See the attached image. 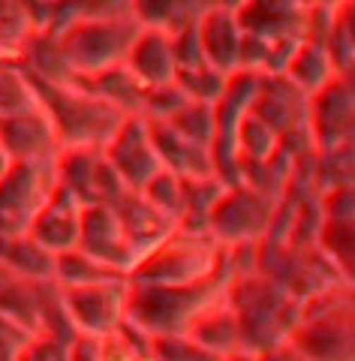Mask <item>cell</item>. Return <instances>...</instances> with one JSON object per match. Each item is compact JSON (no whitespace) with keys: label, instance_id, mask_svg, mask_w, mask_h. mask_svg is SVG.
Here are the masks:
<instances>
[{"label":"cell","instance_id":"7a4b0ae2","mask_svg":"<svg viewBox=\"0 0 355 361\" xmlns=\"http://www.w3.org/2000/svg\"><path fill=\"white\" fill-rule=\"evenodd\" d=\"M76 361H100L102 358V349H97L94 341H78V349H76Z\"/></svg>","mask_w":355,"mask_h":361},{"label":"cell","instance_id":"3957f363","mask_svg":"<svg viewBox=\"0 0 355 361\" xmlns=\"http://www.w3.org/2000/svg\"><path fill=\"white\" fill-rule=\"evenodd\" d=\"M229 361H253V358H247V355H232Z\"/></svg>","mask_w":355,"mask_h":361},{"label":"cell","instance_id":"6da1fadb","mask_svg":"<svg viewBox=\"0 0 355 361\" xmlns=\"http://www.w3.org/2000/svg\"><path fill=\"white\" fill-rule=\"evenodd\" d=\"M130 63L142 82H151L154 87L175 85L178 78V58H175V42L169 39L166 30H145L139 33Z\"/></svg>","mask_w":355,"mask_h":361}]
</instances>
